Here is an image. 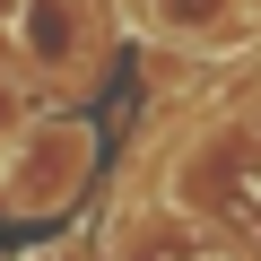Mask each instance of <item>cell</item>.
I'll return each mask as SVG.
<instances>
[{"label":"cell","instance_id":"3","mask_svg":"<svg viewBox=\"0 0 261 261\" xmlns=\"http://www.w3.org/2000/svg\"><path fill=\"white\" fill-rule=\"evenodd\" d=\"M53 113V87H35V79H18V70H0V140H18L27 122H44Z\"/></svg>","mask_w":261,"mask_h":261},{"label":"cell","instance_id":"2","mask_svg":"<svg viewBox=\"0 0 261 261\" xmlns=\"http://www.w3.org/2000/svg\"><path fill=\"white\" fill-rule=\"evenodd\" d=\"M235 9H244V0H140L148 35H166V44H218Z\"/></svg>","mask_w":261,"mask_h":261},{"label":"cell","instance_id":"1","mask_svg":"<svg viewBox=\"0 0 261 261\" xmlns=\"http://www.w3.org/2000/svg\"><path fill=\"white\" fill-rule=\"evenodd\" d=\"M96 183V122L87 113H44L27 122L18 140H0V209L18 226H44V218H70Z\"/></svg>","mask_w":261,"mask_h":261}]
</instances>
